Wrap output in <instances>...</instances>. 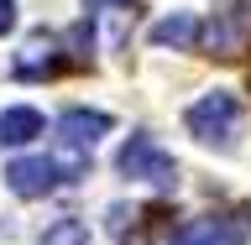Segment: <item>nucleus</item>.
I'll list each match as a JSON object with an SVG mask.
<instances>
[{"mask_svg":"<svg viewBox=\"0 0 251 245\" xmlns=\"http://www.w3.org/2000/svg\"><path fill=\"white\" fill-rule=\"evenodd\" d=\"M58 183H68V172H63L58 156H16L11 167H5V188H11L16 199H47Z\"/></svg>","mask_w":251,"mask_h":245,"instance_id":"obj_4","label":"nucleus"},{"mask_svg":"<svg viewBox=\"0 0 251 245\" xmlns=\"http://www.w3.org/2000/svg\"><path fill=\"white\" fill-rule=\"evenodd\" d=\"M168 245H241V224L235 219H188L183 230H173Z\"/></svg>","mask_w":251,"mask_h":245,"instance_id":"obj_6","label":"nucleus"},{"mask_svg":"<svg viewBox=\"0 0 251 245\" xmlns=\"http://www.w3.org/2000/svg\"><path fill=\"white\" fill-rule=\"evenodd\" d=\"M58 37L52 31H31L26 37V47L16 52V63H11V78H52L63 68V58H58Z\"/></svg>","mask_w":251,"mask_h":245,"instance_id":"obj_5","label":"nucleus"},{"mask_svg":"<svg viewBox=\"0 0 251 245\" xmlns=\"http://www.w3.org/2000/svg\"><path fill=\"white\" fill-rule=\"evenodd\" d=\"M110 125H115V120H110L105 110H68V115L58 120V141H68V146H84V152H89V146L105 136Z\"/></svg>","mask_w":251,"mask_h":245,"instance_id":"obj_7","label":"nucleus"},{"mask_svg":"<svg viewBox=\"0 0 251 245\" xmlns=\"http://www.w3.org/2000/svg\"><path fill=\"white\" fill-rule=\"evenodd\" d=\"M37 245H89V224H84V219H74V214H68V219H52Z\"/></svg>","mask_w":251,"mask_h":245,"instance_id":"obj_10","label":"nucleus"},{"mask_svg":"<svg viewBox=\"0 0 251 245\" xmlns=\"http://www.w3.org/2000/svg\"><path fill=\"white\" fill-rule=\"evenodd\" d=\"M16 26V0H0V37Z\"/></svg>","mask_w":251,"mask_h":245,"instance_id":"obj_11","label":"nucleus"},{"mask_svg":"<svg viewBox=\"0 0 251 245\" xmlns=\"http://www.w3.org/2000/svg\"><path fill=\"white\" fill-rule=\"evenodd\" d=\"M89 5H115V0H89Z\"/></svg>","mask_w":251,"mask_h":245,"instance_id":"obj_12","label":"nucleus"},{"mask_svg":"<svg viewBox=\"0 0 251 245\" xmlns=\"http://www.w3.org/2000/svg\"><path fill=\"white\" fill-rule=\"evenodd\" d=\"M37 136H42V115L31 105H16V110L0 115V141H5V146H26V141H37Z\"/></svg>","mask_w":251,"mask_h":245,"instance_id":"obj_9","label":"nucleus"},{"mask_svg":"<svg viewBox=\"0 0 251 245\" xmlns=\"http://www.w3.org/2000/svg\"><path fill=\"white\" fill-rule=\"evenodd\" d=\"M199 42L215 58H241L251 52V0H230V11H220L209 26H199Z\"/></svg>","mask_w":251,"mask_h":245,"instance_id":"obj_3","label":"nucleus"},{"mask_svg":"<svg viewBox=\"0 0 251 245\" xmlns=\"http://www.w3.org/2000/svg\"><path fill=\"white\" fill-rule=\"evenodd\" d=\"M183 125H188V136H194V141L215 146V152H230L235 136H241V99H235L230 89H215V94H204V99L188 105Z\"/></svg>","mask_w":251,"mask_h":245,"instance_id":"obj_1","label":"nucleus"},{"mask_svg":"<svg viewBox=\"0 0 251 245\" xmlns=\"http://www.w3.org/2000/svg\"><path fill=\"white\" fill-rule=\"evenodd\" d=\"M115 167H121L126 178H136V183H152V188H178V162H173V156L157 146V136H147V131H136V136L121 146Z\"/></svg>","mask_w":251,"mask_h":245,"instance_id":"obj_2","label":"nucleus"},{"mask_svg":"<svg viewBox=\"0 0 251 245\" xmlns=\"http://www.w3.org/2000/svg\"><path fill=\"white\" fill-rule=\"evenodd\" d=\"M152 47H178V52H188V47H199V16L188 11H173L162 16V21H152Z\"/></svg>","mask_w":251,"mask_h":245,"instance_id":"obj_8","label":"nucleus"}]
</instances>
